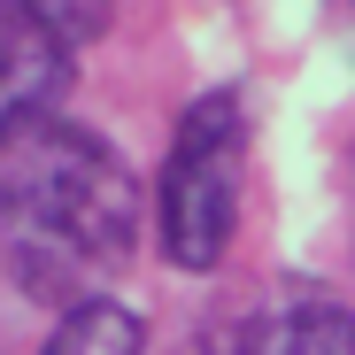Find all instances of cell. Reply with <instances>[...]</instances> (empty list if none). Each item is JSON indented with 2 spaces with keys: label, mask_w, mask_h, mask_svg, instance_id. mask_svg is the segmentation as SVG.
Returning <instances> with one entry per match:
<instances>
[{
  "label": "cell",
  "mask_w": 355,
  "mask_h": 355,
  "mask_svg": "<svg viewBox=\"0 0 355 355\" xmlns=\"http://www.w3.org/2000/svg\"><path fill=\"white\" fill-rule=\"evenodd\" d=\"M39 355H147V332H139V317L124 309V302H78V309H62V324L46 332V347Z\"/></svg>",
  "instance_id": "5"
},
{
  "label": "cell",
  "mask_w": 355,
  "mask_h": 355,
  "mask_svg": "<svg viewBox=\"0 0 355 355\" xmlns=\"http://www.w3.org/2000/svg\"><path fill=\"white\" fill-rule=\"evenodd\" d=\"M240 170H248V108L232 85L201 93L170 132L162 155V255L178 270H216L232 232H240Z\"/></svg>",
  "instance_id": "2"
},
{
  "label": "cell",
  "mask_w": 355,
  "mask_h": 355,
  "mask_svg": "<svg viewBox=\"0 0 355 355\" xmlns=\"http://www.w3.org/2000/svg\"><path fill=\"white\" fill-rule=\"evenodd\" d=\"M62 62H70V46L54 39V24L31 0H0V147L46 116L54 85H62Z\"/></svg>",
  "instance_id": "3"
},
{
  "label": "cell",
  "mask_w": 355,
  "mask_h": 355,
  "mask_svg": "<svg viewBox=\"0 0 355 355\" xmlns=\"http://www.w3.org/2000/svg\"><path fill=\"white\" fill-rule=\"evenodd\" d=\"M240 355H355V309L324 302V293H293L248 324Z\"/></svg>",
  "instance_id": "4"
},
{
  "label": "cell",
  "mask_w": 355,
  "mask_h": 355,
  "mask_svg": "<svg viewBox=\"0 0 355 355\" xmlns=\"http://www.w3.org/2000/svg\"><path fill=\"white\" fill-rule=\"evenodd\" d=\"M31 8L54 24V39H62V46H78V39L108 31V0H31Z\"/></svg>",
  "instance_id": "6"
},
{
  "label": "cell",
  "mask_w": 355,
  "mask_h": 355,
  "mask_svg": "<svg viewBox=\"0 0 355 355\" xmlns=\"http://www.w3.org/2000/svg\"><path fill=\"white\" fill-rule=\"evenodd\" d=\"M0 240L39 302H101L139 240V186L108 139L39 116L0 147Z\"/></svg>",
  "instance_id": "1"
}]
</instances>
